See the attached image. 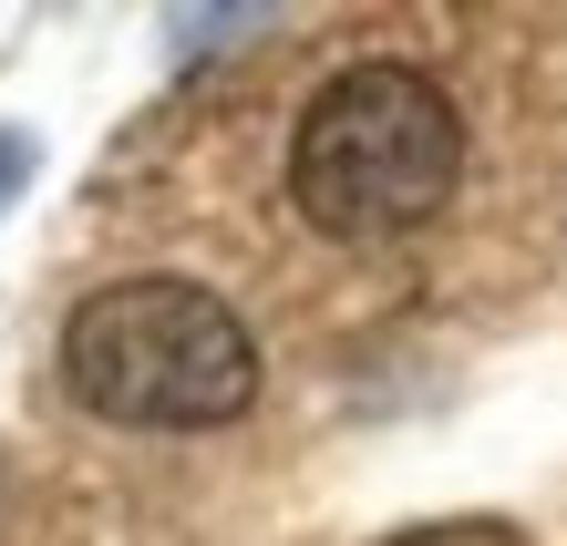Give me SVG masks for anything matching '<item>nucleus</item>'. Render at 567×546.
<instances>
[{"mask_svg":"<svg viewBox=\"0 0 567 546\" xmlns=\"http://www.w3.org/2000/svg\"><path fill=\"white\" fill-rule=\"evenodd\" d=\"M392 546H526V536L495 526V516H464V526H413V536H392Z\"/></svg>","mask_w":567,"mask_h":546,"instance_id":"7ed1b4c3","label":"nucleus"},{"mask_svg":"<svg viewBox=\"0 0 567 546\" xmlns=\"http://www.w3.org/2000/svg\"><path fill=\"white\" fill-rule=\"evenodd\" d=\"M31 165H42V155H31V134H21V124H0V207L31 186Z\"/></svg>","mask_w":567,"mask_h":546,"instance_id":"20e7f679","label":"nucleus"},{"mask_svg":"<svg viewBox=\"0 0 567 546\" xmlns=\"http://www.w3.org/2000/svg\"><path fill=\"white\" fill-rule=\"evenodd\" d=\"M464 186V114L413 62H351L330 73L289 134V207L341 248H382L444 217Z\"/></svg>","mask_w":567,"mask_h":546,"instance_id":"f257e3e1","label":"nucleus"},{"mask_svg":"<svg viewBox=\"0 0 567 546\" xmlns=\"http://www.w3.org/2000/svg\"><path fill=\"white\" fill-rule=\"evenodd\" d=\"M62 392L124 433H217L258 402V340L196 279H114L62 320Z\"/></svg>","mask_w":567,"mask_h":546,"instance_id":"f03ea898","label":"nucleus"}]
</instances>
